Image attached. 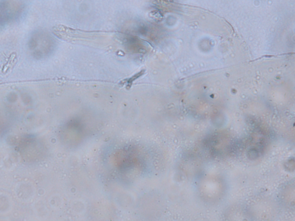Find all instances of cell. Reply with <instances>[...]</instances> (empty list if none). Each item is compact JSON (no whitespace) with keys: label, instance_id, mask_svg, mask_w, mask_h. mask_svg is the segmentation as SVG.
Here are the masks:
<instances>
[{"label":"cell","instance_id":"6da1fadb","mask_svg":"<svg viewBox=\"0 0 295 221\" xmlns=\"http://www.w3.org/2000/svg\"><path fill=\"white\" fill-rule=\"evenodd\" d=\"M144 72H145V70H142L141 72H140L139 73H138L136 74L135 75H134L131 78H129L127 80H125V81H126V82H125V83H123L126 84V87H131V85H132L133 83L136 79H137V78L140 77L142 75H143L144 73Z\"/></svg>","mask_w":295,"mask_h":221}]
</instances>
